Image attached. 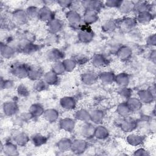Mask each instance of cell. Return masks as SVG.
<instances>
[{
    "instance_id": "12",
    "label": "cell",
    "mask_w": 156,
    "mask_h": 156,
    "mask_svg": "<svg viewBox=\"0 0 156 156\" xmlns=\"http://www.w3.org/2000/svg\"><path fill=\"white\" fill-rule=\"evenodd\" d=\"M2 109L5 115L12 116L18 111V106L14 101H7L3 104Z\"/></svg>"
},
{
    "instance_id": "38",
    "label": "cell",
    "mask_w": 156,
    "mask_h": 156,
    "mask_svg": "<svg viewBox=\"0 0 156 156\" xmlns=\"http://www.w3.org/2000/svg\"><path fill=\"white\" fill-rule=\"evenodd\" d=\"M109 135L108 130L104 126H98L95 129L94 136L99 140H104Z\"/></svg>"
},
{
    "instance_id": "27",
    "label": "cell",
    "mask_w": 156,
    "mask_h": 156,
    "mask_svg": "<svg viewBox=\"0 0 156 156\" xmlns=\"http://www.w3.org/2000/svg\"><path fill=\"white\" fill-rule=\"evenodd\" d=\"M2 150L4 152V154L8 156L10 155H16L18 154L17 145L12 142L7 141L4 143L2 146Z\"/></svg>"
},
{
    "instance_id": "44",
    "label": "cell",
    "mask_w": 156,
    "mask_h": 156,
    "mask_svg": "<svg viewBox=\"0 0 156 156\" xmlns=\"http://www.w3.org/2000/svg\"><path fill=\"white\" fill-rule=\"evenodd\" d=\"M52 71L54 72L55 74H57L58 76L63 74L65 71V66L63 65V63L62 61H58V62H54L53 64L52 65Z\"/></svg>"
},
{
    "instance_id": "47",
    "label": "cell",
    "mask_w": 156,
    "mask_h": 156,
    "mask_svg": "<svg viewBox=\"0 0 156 156\" xmlns=\"http://www.w3.org/2000/svg\"><path fill=\"white\" fill-rule=\"evenodd\" d=\"M48 85H49L47 84L44 80H38L35 83L34 88L37 91L40 92L46 90L48 88Z\"/></svg>"
},
{
    "instance_id": "4",
    "label": "cell",
    "mask_w": 156,
    "mask_h": 156,
    "mask_svg": "<svg viewBox=\"0 0 156 156\" xmlns=\"http://www.w3.org/2000/svg\"><path fill=\"white\" fill-rule=\"evenodd\" d=\"M12 20L16 24L24 25L27 23L29 18L26 10L17 9L12 13Z\"/></svg>"
},
{
    "instance_id": "51",
    "label": "cell",
    "mask_w": 156,
    "mask_h": 156,
    "mask_svg": "<svg viewBox=\"0 0 156 156\" xmlns=\"http://www.w3.org/2000/svg\"><path fill=\"white\" fill-rule=\"evenodd\" d=\"M58 39L57 34H49L45 38V42L47 44H52L57 42Z\"/></svg>"
},
{
    "instance_id": "14",
    "label": "cell",
    "mask_w": 156,
    "mask_h": 156,
    "mask_svg": "<svg viewBox=\"0 0 156 156\" xmlns=\"http://www.w3.org/2000/svg\"><path fill=\"white\" fill-rule=\"evenodd\" d=\"M138 96L142 104L151 103L154 99V95L151 90L143 89L138 91Z\"/></svg>"
},
{
    "instance_id": "28",
    "label": "cell",
    "mask_w": 156,
    "mask_h": 156,
    "mask_svg": "<svg viewBox=\"0 0 156 156\" xmlns=\"http://www.w3.org/2000/svg\"><path fill=\"white\" fill-rule=\"evenodd\" d=\"M58 76L52 70L46 72L43 75V80L49 85H55L58 83L59 79Z\"/></svg>"
},
{
    "instance_id": "42",
    "label": "cell",
    "mask_w": 156,
    "mask_h": 156,
    "mask_svg": "<svg viewBox=\"0 0 156 156\" xmlns=\"http://www.w3.org/2000/svg\"><path fill=\"white\" fill-rule=\"evenodd\" d=\"M31 140L35 146L39 147L44 144L47 142L48 139L45 136L40 133H37L32 136Z\"/></svg>"
},
{
    "instance_id": "22",
    "label": "cell",
    "mask_w": 156,
    "mask_h": 156,
    "mask_svg": "<svg viewBox=\"0 0 156 156\" xmlns=\"http://www.w3.org/2000/svg\"><path fill=\"white\" fill-rule=\"evenodd\" d=\"M154 18V15L151 12L147 11L138 13L136 20L137 23H140L143 25H146L150 23Z\"/></svg>"
},
{
    "instance_id": "33",
    "label": "cell",
    "mask_w": 156,
    "mask_h": 156,
    "mask_svg": "<svg viewBox=\"0 0 156 156\" xmlns=\"http://www.w3.org/2000/svg\"><path fill=\"white\" fill-rule=\"evenodd\" d=\"M152 6L147 1H137L135 2V7L134 10L138 13L144 12H151Z\"/></svg>"
},
{
    "instance_id": "17",
    "label": "cell",
    "mask_w": 156,
    "mask_h": 156,
    "mask_svg": "<svg viewBox=\"0 0 156 156\" xmlns=\"http://www.w3.org/2000/svg\"><path fill=\"white\" fill-rule=\"evenodd\" d=\"M16 49L24 54H29L36 52L38 49V46L32 42L24 41L22 44H20Z\"/></svg>"
},
{
    "instance_id": "37",
    "label": "cell",
    "mask_w": 156,
    "mask_h": 156,
    "mask_svg": "<svg viewBox=\"0 0 156 156\" xmlns=\"http://www.w3.org/2000/svg\"><path fill=\"white\" fill-rule=\"evenodd\" d=\"M90 121L94 124H100L104 117V112L101 110H94L90 113Z\"/></svg>"
},
{
    "instance_id": "50",
    "label": "cell",
    "mask_w": 156,
    "mask_h": 156,
    "mask_svg": "<svg viewBox=\"0 0 156 156\" xmlns=\"http://www.w3.org/2000/svg\"><path fill=\"white\" fill-rule=\"evenodd\" d=\"M74 60H76L77 65H83L86 64L89 60L88 57L85 55H77L75 57Z\"/></svg>"
},
{
    "instance_id": "52",
    "label": "cell",
    "mask_w": 156,
    "mask_h": 156,
    "mask_svg": "<svg viewBox=\"0 0 156 156\" xmlns=\"http://www.w3.org/2000/svg\"><path fill=\"white\" fill-rule=\"evenodd\" d=\"M57 3L61 7L64 9H68L73 6V1L69 0H60L57 1Z\"/></svg>"
},
{
    "instance_id": "19",
    "label": "cell",
    "mask_w": 156,
    "mask_h": 156,
    "mask_svg": "<svg viewBox=\"0 0 156 156\" xmlns=\"http://www.w3.org/2000/svg\"><path fill=\"white\" fill-rule=\"evenodd\" d=\"M132 49L127 46H122L118 48L116 51L118 57L122 61H127L129 60L132 55Z\"/></svg>"
},
{
    "instance_id": "21",
    "label": "cell",
    "mask_w": 156,
    "mask_h": 156,
    "mask_svg": "<svg viewBox=\"0 0 156 156\" xmlns=\"http://www.w3.org/2000/svg\"><path fill=\"white\" fill-rule=\"evenodd\" d=\"M98 18V13L91 10H85L82 20L86 25L89 26L95 23Z\"/></svg>"
},
{
    "instance_id": "32",
    "label": "cell",
    "mask_w": 156,
    "mask_h": 156,
    "mask_svg": "<svg viewBox=\"0 0 156 156\" xmlns=\"http://www.w3.org/2000/svg\"><path fill=\"white\" fill-rule=\"evenodd\" d=\"M115 82L120 87H127L130 82V77L126 73H120L115 76Z\"/></svg>"
},
{
    "instance_id": "8",
    "label": "cell",
    "mask_w": 156,
    "mask_h": 156,
    "mask_svg": "<svg viewBox=\"0 0 156 156\" xmlns=\"http://www.w3.org/2000/svg\"><path fill=\"white\" fill-rule=\"evenodd\" d=\"M80 79L83 84L87 85H91L97 82L98 79H99V75H98L94 71H89L82 74Z\"/></svg>"
},
{
    "instance_id": "55",
    "label": "cell",
    "mask_w": 156,
    "mask_h": 156,
    "mask_svg": "<svg viewBox=\"0 0 156 156\" xmlns=\"http://www.w3.org/2000/svg\"><path fill=\"white\" fill-rule=\"evenodd\" d=\"M147 43L150 46H154L156 43V37L155 34L150 35L147 39Z\"/></svg>"
},
{
    "instance_id": "15",
    "label": "cell",
    "mask_w": 156,
    "mask_h": 156,
    "mask_svg": "<svg viewBox=\"0 0 156 156\" xmlns=\"http://www.w3.org/2000/svg\"><path fill=\"white\" fill-rule=\"evenodd\" d=\"M96 127L88 122H84L80 127L81 135L86 138H91L94 136Z\"/></svg>"
},
{
    "instance_id": "7",
    "label": "cell",
    "mask_w": 156,
    "mask_h": 156,
    "mask_svg": "<svg viewBox=\"0 0 156 156\" xmlns=\"http://www.w3.org/2000/svg\"><path fill=\"white\" fill-rule=\"evenodd\" d=\"M87 143L82 139H76L72 141L71 150L76 154H80L87 148Z\"/></svg>"
},
{
    "instance_id": "11",
    "label": "cell",
    "mask_w": 156,
    "mask_h": 156,
    "mask_svg": "<svg viewBox=\"0 0 156 156\" xmlns=\"http://www.w3.org/2000/svg\"><path fill=\"white\" fill-rule=\"evenodd\" d=\"M43 71L42 69L35 65L29 66V71H28V76L30 80L37 81L40 80V79L43 77Z\"/></svg>"
},
{
    "instance_id": "43",
    "label": "cell",
    "mask_w": 156,
    "mask_h": 156,
    "mask_svg": "<svg viewBox=\"0 0 156 156\" xmlns=\"http://www.w3.org/2000/svg\"><path fill=\"white\" fill-rule=\"evenodd\" d=\"M62 62L65 66L66 72L73 71L77 66V63L74 58H66L63 60Z\"/></svg>"
},
{
    "instance_id": "20",
    "label": "cell",
    "mask_w": 156,
    "mask_h": 156,
    "mask_svg": "<svg viewBox=\"0 0 156 156\" xmlns=\"http://www.w3.org/2000/svg\"><path fill=\"white\" fill-rule=\"evenodd\" d=\"M92 65L96 68H102L108 64V60L101 54H95L91 58Z\"/></svg>"
},
{
    "instance_id": "56",
    "label": "cell",
    "mask_w": 156,
    "mask_h": 156,
    "mask_svg": "<svg viewBox=\"0 0 156 156\" xmlns=\"http://www.w3.org/2000/svg\"><path fill=\"white\" fill-rule=\"evenodd\" d=\"M151 61L155 64V50H154L151 52Z\"/></svg>"
},
{
    "instance_id": "48",
    "label": "cell",
    "mask_w": 156,
    "mask_h": 156,
    "mask_svg": "<svg viewBox=\"0 0 156 156\" xmlns=\"http://www.w3.org/2000/svg\"><path fill=\"white\" fill-rule=\"evenodd\" d=\"M17 93L21 97H27L29 94V91L24 85H20L17 88Z\"/></svg>"
},
{
    "instance_id": "24",
    "label": "cell",
    "mask_w": 156,
    "mask_h": 156,
    "mask_svg": "<svg viewBox=\"0 0 156 156\" xmlns=\"http://www.w3.org/2000/svg\"><path fill=\"white\" fill-rule=\"evenodd\" d=\"M59 126L62 129L67 132H71L75 127L76 121L70 118H64L60 120Z\"/></svg>"
},
{
    "instance_id": "45",
    "label": "cell",
    "mask_w": 156,
    "mask_h": 156,
    "mask_svg": "<svg viewBox=\"0 0 156 156\" xmlns=\"http://www.w3.org/2000/svg\"><path fill=\"white\" fill-rule=\"evenodd\" d=\"M39 10H40V9L38 8L37 7L34 5H31L28 7L26 11L29 19L30 18L32 19V18H38Z\"/></svg>"
},
{
    "instance_id": "30",
    "label": "cell",
    "mask_w": 156,
    "mask_h": 156,
    "mask_svg": "<svg viewBox=\"0 0 156 156\" xmlns=\"http://www.w3.org/2000/svg\"><path fill=\"white\" fill-rule=\"evenodd\" d=\"M126 103L131 112H137L140 110L142 107V102L138 98L130 97L127 99Z\"/></svg>"
},
{
    "instance_id": "1",
    "label": "cell",
    "mask_w": 156,
    "mask_h": 156,
    "mask_svg": "<svg viewBox=\"0 0 156 156\" xmlns=\"http://www.w3.org/2000/svg\"><path fill=\"white\" fill-rule=\"evenodd\" d=\"M29 66L24 63H17L13 65L10 68L12 74L19 79H24L28 76Z\"/></svg>"
},
{
    "instance_id": "49",
    "label": "cell",
    "mask_w": 156,
    "mask_h": 156,
    "mask_svg": "<svg viewBox=\"0 0 156 156\" xmlns=\"http://www.w3.org/2000/svg\"><path fill=\"white\" fill-rule=\"evenodd\" d=\"M122 1L119 0H108L105 2V5L110 8H119Z\"/></svg>"
},
{
    "instance_id": "26",
    "label": "cell",
    "mask_w": 156,
    "mask_h": 156,
    "mask_svg": "<svg viewBox=\"0 0 156 156\" xmlns=\"http://www.w3.org/2000/svg\"><path fill=\"white\" fill-rule=\"evenodd\" d=\"M115 76L113 72L104 71L99 75V79L104 84L108 85L113 83L115 80Z\"/></svg>"
},
{
    "instance_id": "18",
    "label": "cell",
    "mask_w": 156,
    "mask_h": 156,
    "mask_svg": "<svg viewBox=\"0 0 156 156\" xmlns=\"http://www.w3.org/2000/svg\"><path fill=\"white\" fill-rule=\"evenodd\" d=\"M60 104L63 109L73 110L76 107V100L73 96H64L60 99Z\"/></svg>"
},
{
    "instance_id": "34",
    "label": "cell",
    "mask_w": 156,
    "mask_h": 156,
    "mask_svg": "<svg viewBox=\"0 0 156 156\" xmlns=\"http://www.w3.org/2000/svg\"><path fill=\"white\" fill-rule=\"evenodd\" d=\"M44 110L43 107L40 104H32L30 108L29 112L32 115V118H37L40 116H42L44 113Z\"/></svg>"
},
{
    "instance_id": "41",
    "label": "cell",
    "mask_w": 156,
    "mask_h": 156,
    "mask_svg": "<svg viewBox=\"0 0 156 156\" xmlns=\"http://www.w3.org/2000/svg\"><path fill=\"white\" fill-rule=\"evenodd\" d=\"M116 112L119 116L123 118H127L132 112L126 102L119 104L117 107Z\"/></svg>"
},
{
    "instance_id": "6",
    "label": "cell",
    "mask_w": 156,
    "mask_h": 156,
    "mask_svg": "<svg viewBox=\"0 0 156 156\" xmlns=\"http://www.w3.org/2000/svg\"><path fill=\"white\" fill-rule=\"evenodd\" d=\"M81 5L85 10H91L98 13L102 9L103 3L99 1L87 0L82 1Z\"/></svg>"
},
{
    "instance_id": "9",
    "label": "cell",
    "mask_w": 156,
    "mask_h": 156,
    "mask_svg": "<svg viewBox=\"0 0 156 156\" xmlns=\"http://www.w3.org/2000/svg\"><path fill=\"white\" fill-rule=\"evenodd\" d=\"M122 131L127 133L133 132L137 127V122L135 120L131 118H126L122 119L119 124Z\"/></svg>"
},
{
    "instance_id": "54",
    "label": "cell",
    "mask_w": 156,
    "mask_h": 156,
    "mask_svg": "<svg viewBox=\"0 0 156 156\" xmlns=\"http://www.w3.org/2000/svg\"><path fill=\"white\" fill-rule=\"evenodd\" d=\"M134 155H139V156H142V155H149V153L147 151L144 149V148H139L136 149L135 152L133 153Z\"/></svg>"
},
{
    "instance_id": "23",
    "label": "cell",
    "mask_w": 156,
    "mask_h": 156,
    "mask_svg": "<svg viewBox=\"0 0 156 156\" xmlns=\"http://www.w3.org/2000/svg\"><path fill=\"white\" fill-rule=\"evenodd\" d=\"M144 140L145 136L136 133H130L126 138L127 142L130 145L133 146H137L141 144L144 142Z\"/></svg>"
},
{
    "instance_id": "25",
    "label": "cell",
    "mask_w": 156,
    "mask_h": 156,
    "mask_svg": "<svg viewBox=\"0 0 156 156\" xmlns=\"http://www.w3.org/2000/svg\"><path fill=\"white\" fill-rule=\"evenodd\" d=\"M15 48L8 45L7 44L4 43L2 42L1 43V56L6 59L10 58L12 57L15 53Z\"/></svg>"
},
{
    "instance_id": "10",
    "label": "cell",
    "mask_w": 156,
    "mask_h": 156,
    "mask_svg": "<svg viewBox=\"0 0 156 156\" xmlns=\"http://www.w3.org/2000/svg\"><path fill=\"white\" fill-rule=\"evenodd\" d=\"M54 18V13L47 6H43L40 9L38 19L42 21L48 23Z\"/></svg>"
},
{
    "instance_id": "13",
    "label": "cell",
    "mask_w": 156,
    "mask_h": 156,
    "mask_svg": "<svg viewBox=\"0 0 156 156\" xmlns=\"http://www.w3.org/2000/svg\"><path fill=\"white\" fill-rule=\"evenodd\" d=\"M63 26L62 21L55 18L47 23V27L49 34H57L62 29Z\"/></svg>"
},
{
    "instance_id": "3",
    "label": "cell",
    "mask_w": 156,
    "mask_h": 156,
    "mask_svg": "<svg viewBox=\"0 0 156 156\" xmlns=\"http://www.w3.org/2000/svg\"><path fill=\"white\" fill-rule=\"evenodd\" d=\"M66 18L69 24L74 27H78L82 23V18L81 15L76 10H69L66 13Z\"/></svg>"
},
{
    "instance_id": "35",
    "label": "cell",
    "mask_w": 156,
    "mask_h": 156,
    "mask_svg": "<svg viewBox=\"0 0 156 156\" xmlns=\"http://www.w3.org/2000/svg\"><path fill=\"white\" fill-rule=\"evenodd\" d=\"M76 119L82 121L83 122L90 121V114L85 109H79L76 111L74 115Z\"/></svg>"
},
{
    "instance_id": "40",
    "label": "cell",
    "mask_w": 156,
    "mask_h": 156,
    "mask_svg": "<svg viewBox=\"0 0 156 156\" xmlns=\"http://www.w3.org/2000/svg\"><path fill=\"white\" fill-rule=\"evenodd\" d=\"M118 27V23L114 20H107L105 21L101 26L102 30L106 33H110L113 32Z\"/></svg>"
},
{
    "instance_id": "36",
    "label": "cell",
    "mask_w": 156,
    "mask_h": 156,
    "mask_svg": "<svg viewBox=\"0 0 156 156\" xmlns=\"http://www.w3.org/2000/svg\"><path fill=\"white\" fill-rule=\"evenodd\" d=\"M71 143L72 141L70 139L67 138H63L58 141L57 146L60 152H64L71 150Z\"/></svg>"
},
{
    "instance_id": "31",
    "label": "cell",
    "mask_w": 156,
    "mask_h": 156,
    "mask_svg": "<svg viewBox=\"0 0 156 156\" xmlns=\"http://www.w3.org/2000/svg\"><path fill=\"white\" fill-rule=\"evenodd\" d=\"M43 116L48 122H54L57 120L59 113L55 109L49 108L44 110Z\"/></svg>"
},
{
    "instance_id": "46",
    "label": "cell",
    "mask_w": 156,
    "mask_h": 156,
    "mask_svg": "<svg viewBox=\"0 0 156 156\" xmlns=\"http://www.w3.org/2000/svg\"><path fill=\"white\" fill-rule=\"evenodd\" d=\"M118 93L122 98L127 99L131 97L132 91L127 87H120L118 90Z\"/></svg>"
},
{
    "instance_id": "16",
    "label": "cell",
    "mask_w": 156,
    "mask_h": 156,
    "mask_svg": "<svg viewBox=\"0 0 156 156\" xmlns=\"http://www.w3.org/2000/svg\"><path fill=\"white\" fill-rule=\"evenodd\" d=\"M64 53L57 48H52L46 53V58L49 61L55 62L63 60Z\"/></svg>"
},
{
    "instance_id": "29",
    "label": "cell",
    "mask_w": 156,
    "mask_h": 156,
    "mask_svg": "<svg viewBox=\"0 0 156 156\" xmlns=\"http://www.w3.org/2000/svg\"><path fill=\"white\" fill-rule=\"evenodd\" d=\"M135 2L132 1H122L118 9L123 14H128L134 10Z\"/></svg>"
},
{
    "instance_id": "53",
    "label": "cell",
    "mask_w": 156,
    "mask_h": 156,
    "mask_svg": "<svg viewBox=\"0 0 156 156\" xmlns=\"http://www.w3.org/2000/svg\"><path fill=\"white\" fill-rule=\"evenodd\" d=\"M13 86V82L11 80H1V87L2 89L11 88Z\"/></svg>"
},
{
    "instance_id": "2",
    "label": "cell",
    "mask_w": 156,
    "mask_h": 156,
    "mask_svg": "<svg viewBox=\"0 0 156 156\" xmlns=\"http://www.w3.org/2000/svg\"><path fill=\"white\" fill-rule=\"evenodd\" d=\"M77 37L80 42L83 43H88L93 39L94 32L88 25L85 24L84 27L80 29Z\"/></svg>"
},
{
    "instance_id": "5",
    "label": "cell",
    "mask_w": 156,
    "mask_h": 156,
    "mask_svg": "<svg viewBox=\"0 0 156 156\" xmlns=\"http://www.w3.org/2000/svg\"><path fill=\"white\" fill-rule=\"evenodd\" d=\"M118 26L124 30H130L135 27L137 24L136 18L127 16L122 18L119 22H117Z\"/></svg>"
},
{
    "instance_id": "39",
    "label": "cell",
    "mask_w": 156,
    "mask_h": 156,
    "mask_svg": "<svg viewBox=\"0 0 156 156\" xmlns=\"http://www.w3.org/2000/svg\"><path fill=\"white\" fill-rule=\"evenodd\" d=\"M13 140L16 145L20 146H24L29 142V138L24 132H20L14 136Z\"/></svg>"
}]
</instances>
